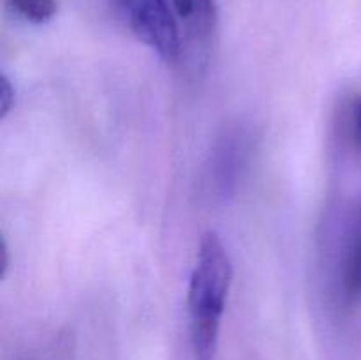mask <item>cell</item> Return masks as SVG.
Listing matches in <instances>:
<instances>
[{"mask_svg": "<svg viewBox=\"0 0 361 360\" xmlns=\"http://www.w3.org/2000/svg\"><path fill=\"white\" fill-rule=\"evenodd\" d=\"M9 4L30 23H46L56 14V0H9Z\"/></svg>", "mask_w": 361, "mask_h": 360, "instance_id": "obj_5", "label": "cell"}, {"mask_svg": "<svg viewBox=\"0 0 361 360\" xmlns=\"http://www.w3.org/2000/svg\"><path fill=\"white\" fill-rule=\"evenodd\" d=\"M344 288L349 299H361V233L345 263Z\"/></svg>", "mask_w": 361, "mask_h": 360, "instance_id": "obj_6", "label": "cell"}, {"mask_svg": "<svg viewBox=\"0 0 361 360\" xmlns=\"http://www.w3.org/2000/svg\"><path fill=\"white\" fill-rule=\"evenodd\" d=\"M351 136L355 141V147L361 152V95L355 99L351 112Z\"/></svg>", "mask_w": 361, "mask_h": 360, "instance_id": "obj_8", "label": "cell"}, {"mask_svg": "<svg viewBox=\"0 0 361 360\" xmlns=\"http://www.w3.org/2000/svg\"><path fill=\"white\" fill-rule=\"evenodd\" d=\"M176 18L185 23L190 41L197 48H207L217 25L215 0H169Z\"/></svg>", "mask_w": 361, "mask_h": 360, "instance_id": "obj_4", "label": "cell"}, {"mask_svg": "<svg viewBox=\"0 0 361 360\" xmlns=\"http://www.w3.org/2000/svg\"><path fill=\"white\" fill-rule=\"evenodd\" d=\"M113 2L130 32L148 48L154 49L164 62L175 64L182 56V35L169 0Z\"/></svg>", "mask_w": 361, "mask_h": 360, "instance_id": "obj_2", "label": "cell"}, {"mask_svg": "<svg viewBox=\"0 0 361 360\" xmlns=\"http://www.w3.org/2000/svg\"><path fill=\"white\" fill-rule=\"evenodd\" d=\"M252 152V136L243 126L224 129L217 138L208 161V184L219 200H228L238 189Z\"/></svg>", "mask_w": 361, "mask_h": 360, "instance_id": "obj_3", "label": "cell"}, {"mask_svg": "<svg viewBox=\"0 0 361 360\" xmlns=\"http://www.w3.org/2000/svg\"><path fill=\"white\" fill-rule=\"evenodd\" d=\"M14 106V88L6 74L0 76V116L6 119Z\"/></svg>", "mask_w": 361, "mask_h": 360, "instance_id": "obj_7", "label": "cell"}, {"mask_svg": "<svg viewBox=\"0 0 361 360\" xmlns=\"http://www.w3.org/2000/svg\"><path fill=\"white\" fill-rule=\"evenodd\" d=\"M7 244H6V240H2V249H0V253H2V261H0V263H2V277L4 275H6V272H7V267H9V258H7Z\"/></svg>", "mask_w": 361, "mask_h": 360, "instance_id": "obj_9", "label": "cell"}, {"mask_svg": "<svg viewBox=\"0 0 361 360\" xmlns=\"http://www.w3.org/2000/svg\"><path fill=\"white\" fill-rule=\"evenodd\" d=\"M233 282V263L214 232L204 233L189 281L190 342L196 360H214L222 314Z\"/></svg>", "mask_w": 361, "mask_h": 360, "instance_id": "obj_1", "label": "cell"}]
</instances>
